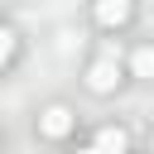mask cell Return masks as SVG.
Returning <instances> with one entry per match:
<instances>
[{
  "label": "cell",
  "instance_id": "obj_4",
  "mask_svg": "<svg viewBox=\"0 0 154 154\" xmlns=\"http://www.w3.org/2000/svg\"><path fill=\"white\" fill-rule=\"evenodd\" d=\"M96 19H101V24H125V19H130V5H125V0H101V5H96Z\"/></svg>",
  "mask_w": 154,
  "mask_h": 154
},
{
  "label": "cell",
  "instance_id": "obj_5",
  "mask_svg": "<svg viewBox=\"0 0 154 154\" xmlns=\"http://www.w3.org/2000/svg\"><path fill=\"white\" fill-rule=\"evenodd\" d=\"M130 72H135V77H144V82H154V48H135Z\"/></svg>",
  "mask_w": 154,
  "mask_h": 154
},
{
  "label": "cell",
  "instance_id": "obj_2",
  "mask_svg": "<svg viewBox=\"0 0 154 154\" xmlns=\"http://www.w3.org/2000/svg\"><path fill=\"white\" fill-rule=\"evenodd\" d=\"M116 82H120V67H116V58H96V63L87 67V87H91L96 96L116 91Z\"/></svg>",
  "mask_w": 154,
  "mask_h": 154
},
{
  "label": "cell",
  "instance_id": "obj_8",
  "mask_svg": "<svg viewBox=\"0 0 154 154\" xmlns=\"http://www.w3.org/2000/svg\"><path fill=\"white\" fill-rule=\"evenodd\" d=\"M149 154H154V135H149Z\"/></svg>",
  "mask_w": 154,
  "mask_h": 154
},
{
  "label": "cell",
  "instance_id": "obj_1",
  "mask_svg": "<svg viewBox=\"0 0 154 154\" xmlns=\"http://www.w3.org/2000/svg\"><path fill=\"white\" fill-rule=\"evenodd\" d=\"M72 125H77V116H72L67 106H48V111L38 116V135H48V140H67Z\"/></svg>",
  "mask_w": 154,
  "mask_h": 154
},
{
  "label": "cell",
  "instance_id": "obj_7",
  "mask_svg": "<svg viewBox=\"0 0 154 154\" xmlns=\"http://www.w3.org/2000/svg\"><path fill=\"white\" fill-rule=\"evenodd\" d=\"M77 154H96V149H77Z\"/></svg>",
  "mask_w": 154,
  "mask_h": 154
},
{
  "label": "cell",
  "instance_id": "obj_6",
  "mask_svg": "<svg viewBox=\"0 0 154 154\" xmlns=\"http://www.w3.org/2000/svg\"><path fill=\"white\" fill-rule=\"evenodd\" d=\"M10 58H14V34H10L5 24H0V72L10 67Z\"/></svg>",
  "mask_w": 154,
  "mask_h": 154
},
{
  "label": "cell",
  "instance_id": "obj_3",
  "mask_svg": "<svg viewBox=\"0 0 154 154\" xmlns=\"http://www.w3.org/2000/svg\"><path fill=\"white\" fill-rule=\"evenodd\" d=\"M125 144H130V140H125V130H120V125H101L91 149H96V154H125Z\"/></svg>",
  "mask_w": 154,
  "mask_h": 154
}]
</instances>
